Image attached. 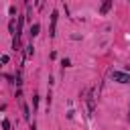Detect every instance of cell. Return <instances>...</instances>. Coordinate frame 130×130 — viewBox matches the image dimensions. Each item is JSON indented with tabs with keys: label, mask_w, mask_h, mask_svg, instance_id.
<instances>
[{
	"label": "cell",
	"mask_w": 130,
	"mask_h": 130,
	"mask_svg": "<svg viewBox=\"0 0 130 130\" xmlns=\"http://www.w3.org/2000/svg\"><path fill=\"white\" fill-rule=\"evenodd\" d=\"M57 16H59V14H57V10H53V12H51V32H49L51 37H55V26H57Z\"/></svg>",
	"instance_id": "3"
},
{
	"label": "cell",
	"mask_w": 130,
	"mask_h": 130,
	"mask_svg": "<svg viewBox=\"0 0 130 130\" xmlns=\"http://www.w3.org/2000/svg\"><path fill=\"white\" fill-rule=\"evenodd\" d=\"M20 108H22V114H24V118L30 122V110H28V106H26V102H24V100H20Z\"/></svg>",
	"instance_id": "4"
},
{
	"label": "cell",
	"mask_w": 130,
	"mask_h": 130,
	"mask_svg": "<svg viewBox=\"0 0 130 130\" xmlns=\"http://www.w3.org/2000/svg\"><path fill=\"white\" fill-rule=\"evenodd\" d=\"M110 8H112V0H106V2L102 4V8H100V12H102V14H106V12L110 10Z\"/></svg>",
	"instance_id": "5"
},
{
	"label": "cell",
	"mask_w": 130,
	"mask_h": 130,
	"mask_svg": "<svg viewBox=\"0 0 130 130\" xmlns=\"http://www.w3.org/2000/svg\"><path fill=\"white\" fill-rule=\"evenodd\" d=\"M61 65H63V67H69V65H71V61H69V59H63V61H61Z\"/></svg>",
	"instance_id": "9"
},
{
	"label": "cell",
	"mask_w": 130,
	"mask_h": 130,
	"mask_svg": "<svg viewBox=\"0 0 130 130\" xmlns=\"http://www.w3.org/2000/svg\"><path fill=\"white\" fill-rule=\"evenodd\" d=\"M110 77H112L114 81H118V83H130V75H128L126 71H112Z\"/></svg>",
	"instance_id": "2"
},
{
	"label": "cell",
	"mask_w": 130,
	"mask_h": 130,
	"mask_svg": "<svg viewBox=\"0 0 130 130\" xmlns=\"http://www.w3.org/2000/svg\"><path fill=\"white\" fill-rule=\"evenodd\" d=\"M8 26H10V32H14V26H16V28H18V24H16V20H14V18H12V20H10V24H8Z\"/></svg>",
	"instance_id": "7"
},
{
	"label": "cell",
	"mask_w": 130,
	"mask_h": 130,
	"mask_svg": "<svg viewBox=\"0 0 130 130\" xmlns=\"http://www.w3.org/2000/svg\"><path fill=\"white\" fill-rule=\"evenodd\" d=\"M85 104H87V110H89V118L95 116V98H93V89H87L85 91Z\"/></svg>",
	"instance_id": "1"
},
{
	"label": "cell",
	"mask_w": 130,
	"mask_h": 130,
	"mask_svg": "<svg viewBox=\"0 0 130 130\" xmlns=\"http://www.w3.org/2000/svg\"><path fill=\"white\" fill-rule=\"evenodd\" d=\"M2 130H10V122L8 120H2Z\"/></svg>",
	"instance_id": "8"
},
{
	"label": "cell",
	"mask_w": 130,
	"mask_h": 130,
	"mask_svg": "<svg viewBox=\"0 0 130 130\" xmlns=\"http://www.w3.org/2000/svg\"><path fill=\"white\" fill-rule=\"evenodd\" d=\"M37 104H39V95H32V106L37 108Z\"/></svg>",
	"instance_id": "10"
},
{
	"label": "cell",
	"mask_w": 130,
	"mask_h": 130,
	"mask_svg": "<svg viewBox=\"0 0 130 130\" xmlns=\"http://www.w3.org/2000/svg\"><path fill=\"white\" fill-rule=\"evenodd\" d=\"M39 30H41V24H39V22L30 24V37H37V35H39Z\"/></svg>",
	"instance_id": "6"
}]
</instances>
